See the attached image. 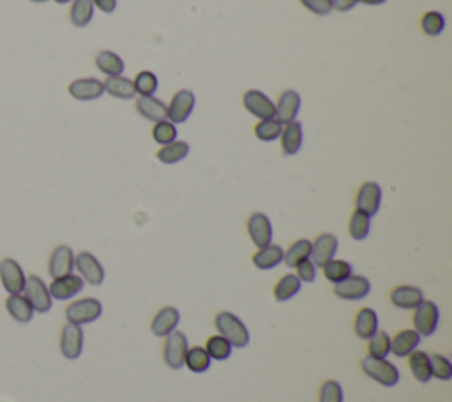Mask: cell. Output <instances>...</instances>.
<instances>
[{
    "mask_svg": "<svg viewBox=\"0 0 452 402\" xmlns=\"http://www.w3.org/2000/svg\"><path fill=\"white\" fill-rule=\"evenodd\" d=\"M214 325H216L219 335L228 340L232 347H246L249 344V332H247L246 325L233 312H219L214 318Z\"/></svg>",
    "mask_w": 452,
    "mask_h": 402,
    "instance_id": "obj_1",
    "label": "cell"
},
{
    "mask_svg": "<svg viewBox=\"0 0 452 402\" xmlns=\"http://www.w3.org/2000/svg\"><path fill=\"white\" fill-rule=\"evenodd\" d=\"M360 367L368 377L380 383L382 387H394L399 381V370L394 363L385 359H375V356H366L360 362Z\"/></svg>",
    "mask_w": 452,
    "mask_h": 402,
    "instance_id": "obj_2",
    "label": "cell"
},
{
    "mask_svg": "<svg viewBox=\"0 0 452 402\" xmlns=\"http://www.w3.org/2000/svg\"><path fill=\"white\" fill-rule=\"evenodd\" d=\"M22 295L29 300V304L32 305L34 312H48L52 309V295H50L48 286L44 284V281L37 275H29L25 279V286H23Z\"/></svg>",
    "mask_w": 452,
    "mask_h": 402,
    "instance_id": "obj_3",
    "label": "cell"
},
{
    "mask_svg": "<svg viewBox=\"0 0 452 402\" xmlns=\"http://www.w3.org/2000/svg\"><path fill=\"white\" fill-rule=\"evenodd\" d=\"M101 312H103V305L97 298H81L73 302L66 307V318L69 323L74 325H87V323H94L100 319Z\"/></svg>",
    "mask_w": 452,
    "mask_h": 402,
    "instance_id": "obj_4",
    "label": "cell"
},
{
    "mask_svg": "<svg viewBox=\"0 0 452 402\" xmlns=\"http://www.w3.org/2000/svg\"><path fill=\"white\" fill-rule=\"evenodd\" d=\"M165 346H163V359L170 369H180L184 366L186 353H188V337L184 332L173 330L172 333L165 337Z\"/></svg>",
    "mask_w": 452,
    "mask_h": 402,
    "instance_id": "obj_5",
    "label": "cell"
},
{
    "mask_svg": "<svg viewBox=\"0 0 452 402\" xmlns=\"http://www.w3.org/2000/svg\"><path fill=\"white\" fill-rule=\"evenodd\" d=\"M196 106V97L191 90L182 88V90L175 92V95L170 101V106L166 110V118L172 124H184L189 117H191L193 110Z\"/></svg>",
    "mask_w": 452,
    "mask_h": 402,
    "instance_id": "obj_6",
    "label": "cell"
},
{
    "mask_svg": "<svg viewBox=\"0 0 452 402\" xmlns=\"http://www.w3.org/2000/svg\"><path fill=\"white\" fill-rule=\"evenodd\" d=\"M413 311H416L413 312V330L419 335H433L438 326V318H440L438 305L431 300H423Z\"/></svg>",
    "mask_w": 452,
    "mask_h": 402,
    "instance_id": "obj_7",
    "label": "cell"
},
{
    "mask_svg": "<svg viewBox=\"0 0 452 402\" xmlns=\"http://www.w3.org/2000/svg\"><path fill=\"white\" fill-rule=\"evenodd\" d=\"M371 291V282L364 275H348L334 284V295L343 300H362Z\"/></svg>",
    "mask_w": 452,
    "mask_h": 402,
    "instance_id": "obj_8",
    "label": "cell"
},
{
    "mask_svg": "<svg viewBox=\"0 0 452 402\" xmlns=\"http://www.w3.org/2000/svg\"><path fill=\"white\" fill-rule=\"evenodd\" d=\"M242 104L253 117L258 120H265V118H276V104L267 97L261 90L251 88L242 95Z\"/></svg>",
    "mask_w": 452,
    "mask_h": 402,
    "instance_id": "obj_9",
    "label": "cell"
},
{
    "mask_svg": "<svg viewBox=\"0 0 452 402\" xmlns=\"http://www.w3.org/2000/svg\"><path fill=\"white\" fill-rule=\"evenodd\" d=\"M74 268L80 272V277L83 279L85 282H88V284H103L104 268L93 253H87V251L78 253L76 256H74Z\"/></svg>",
    "mask_w": 452,
    "mask_h": 402,
    "instance_id": "obj_10",
    "label": "cell"
},
{
    "mask_svg": "<svg viewBox=\"0 0 452 402\" xmlns=\"http://www.w3.org/2000/svg\"><path fill=\"white\" fill-rule=\"evenodd\" d=\"M380 203H382V187L378 183L364 182L359 187L355 196V210H360L366 216L373 217L378 214Z\"/></svg>",
    "mask_w": 452,
    "mask_h": 402,
    "instance_id": "obj_11",
    "label": "cell"
},
{
    "mask_svg": "<svg viewBox=\"0 0 452 402\" xmlns=\"http://www.w3.org/2000/svg\"><path fill=\"white\" fill-rule=\"evenodd\" d=\"M25 274L20 263L13 258H4L0 261V281L9 295H18L25 286Z\"/></svg>",
    "mask_w": 452,
    "mask_h": 402,
    "instance_id": "obj_12",
    "label": "cell"
},
{
    "mask_svg": "<svg viewBox=\"0 0 452 402\" xmlns=\"http://www.w3.org/2000/svg\"><path fill=\"white\" fill-rule=\"evenodd\" d=\"M247 235H249L251 242L254 244V247L261 249L265 245L273 244V224L265 214L254 212L251 214L247 219Z\"/></svg>",
    "mask_w": 452,
    "mask_h": 402,
    "instance_id": "obj_13",
    "label": "cell"
},
{
    "mask_svg": "<svg viewBox=\"0 0 452 402\" xmlns=\"http://www.w3.org/2000/svg\"><path fill=\"white\" fill-rule=\"evenodd\" d=\"M81 351H83V330L80 325L67 321L60 333V353L67 360H76L80 359Z\"/></svg>",
    "mask_w": 452,
    "mask_h": 402,
    "instance_id": "obj_14",
    "label": "cell"
},
{
    "mask_svg": "<svg viewBox=\"0 0 452 402\" xmlns=\"http://www.w3.org/2000/svg\"><path fill=\"white\" fill-rule=\"evenodd\" d=\"M338 238L332 233H322L311 242V261L316 267H324L338 253Z\"/></svg>",
    "mask_w": 452,
    "mask_h": 402,
    "instance_id": "obj_15",
    "label": "cell"
},
{
    "mask_svg": "<svg viewBox=\"0 0 452 402\" xmlns=\"http://www.w3.org/2000/svg\"><path fill=\"white\" fill-rule=\"evenodd\" d=\"M67 92L76 101H96L104 94V87L103 81L97 78H80V80L71 81Z\"/></svg>",
    "mask_w": 452,
    "mask_h": 402,
    "instance_id": "obj_16",
    "label": "cell"
},
{
    "mask_svg": "<svg viewBox=\"0 0 452 402\" xmlns=\"http://www.w3.org/2000/svg\"><path fill=\"white\" fill-rule=\"evenodd\" d=\"M85 281L80 277V275L67 274L62 275V277H55L53 282L50 284V295L55 300H69L73 296H76L78 293L83 289Z\"/></svg>",
    "mask_w": 452,
    "mask_h": 402,
    "instance_id": "obj_17",
    "label": "cell"
},
{
    "mask_svg": "<svg viewBox=\"0 0 452 402\" xmlns=\"http://www.w3.org/2000/svg\"><path fill=\"white\" fill-rule=\"evenodd\" d=\"M74 268V253L73 249L67 245H59L53 249L52 256L48 261V272L53 279L62 277V275L73 274Z\"/></svg>",
    "mask_w": 452,
    "mask_h": 402,
    "instance_id": "obj_18",
    "label": "cell"
},
{
    "mask_svg": "<svg viewBox=\"0 0 452 402\" xmlns=\"http://www.w3.org/2000/svg\"><path fill=\"white\" fill-rule=\"evenodd\" d=\"M180 321V312L177 311L172 305L159 309L154 314L151 323V330L156 337H166L168 333H172L173 330H177V325Z\"/></svg>",
    "mask_w": 452,
    "mask_h": 402,
    "instance_id": "obj_19",
    "label": "cell"
},
{
    "mask_svg": "<svg viewBox=\"0 0 452 402\" xmlns=\"http://www.w3.org/2000/svg\"><path fill=\"white\" fill-rule=\"evenodd\" d=\"M423 300L424 293L423 289H419L417 286H396V288L390 291V302H392V305H396V307L399 309H406V311L416 309Z\"/></svg>",
    "mask_w": 452,
    "mask_h": 402,
    "instance_id": "obj_20",
    "label": "cell"
},
{
    "mask_svg": "<svg viewBox=\"0 0 452 402\" xmlns=\"http://www.w3.org/2000/svg\"><path fill=\"white\" fill-rule=\"evenodd\" d=\"M299 110H301V95L295 90H285L280 95L276 103V118L281 124H288L297 118Z\"/></svg>",
    "mask_w": 452,
    "mask_h": 402,
    "instance_id": "obj_21",
    "label": "cell"
},
{
    "mask_svg": "<svg viewBox=\"0 0 452 402\" xmlns=\"http://www.w3.org/2000/svg\"><path fill=\"white\" fill-rule=\"evenodd\" d=\"M281 150L285 155H295L299 150L302 148V141H304V134H302V124L294 120L285 124L280 134Z\"/></svg>",
    "mask_w": 452,
    "mask_h": 402,
    "instance_id": "obj_22",
    "label": "cell"
},
{
    "mask_svg": "<svg viewBox=\"0 0 452 402\" xmlns=\"http://www.w3.org/2000/svg\"><path fill=\"white\" fill-rule=\"evenodd\" d=\"M283 258L285 251L281 245L268 244L265 245V247L258 249L256 253L253 254V258H251V261H253L254 267L260 268V270H273L278 265L283 263Z\"/></svg>",
    "mask_w": 452,
    "mask_h": 402,
    "instance_id": "obj_23",
    "label": "cell"
},
{
    "mask_svg": "<svg viewBox=\"0 0 452 402\" xmlns=\"http://www.w3.org/2000/svg\"><path fill=\"white\" fill-rule=\"evenodd\" d=\"M166 106L161 99H158L156 95H138L137 97V111L144 118L151 122H159L166 118Z\"/></svg>",
    "mask_w": 452,
    "mask_h": 402,
    "instance_id": "obj_24",
    "label": "cell"
},
{
    "mask_svg": "<svg viewBox=\"0 0 452 402\" xmlns=\"http://www.w3.org/2000/svg\"><path fill=\"white\" fill-rule=\"evenodd\" d=\"M420 342V335L416 330H401L390 339V353H394L399 359L409 356L413 349H417Z\"/></svg>",
    "mask_w": 452,
    "mask_h": 402,
    "instance_id": "obj_25",
    "label": "cell"
},
{
    "mask_svg": "<svg viewBox=\"0 0 452 402\" xmlns=\"http://www.w3.org/2000/svg\"><path fill=\"white\" fill-rule=\"evenodd\" d=\"M353 330H355L357 337L368 340L373 333L378 330V316L373 309L362 307L355 314V321H353Z\"/></svg>",
    "mask_w": 452,
    "mask_h": 402,
    "instance_id": "obj_26",
    "label": "cell"
},
{
    "mask_svg": "<svg viewBox=\"0 0 452 402\" xmlns=\"http://www.w3.org/2000/svg\"><path fill=\"white\" fill-rule=\"evenodd\" d=\"M96 62V67L107 76H121L125 71V64L122 60V57L118 53L110 52V50H103L96 55L94 59Z\"/></svg>",
    "mask_w": 452,
    "mask_h": 402,
    "instance_id": "obj_27",
    "label": "cell"
},
{
    "mask_svg": "<svg viewBox=\"0 0 452 402\" xmlns=\"http://www.w3.org/2000/svg\"><path fill=\"white\" fill-rule=\"evenodd\" d=\"M103 87L107 94L117 99H132L137 97V90H135V83L132 80L125 76H107L103 81Z\"/></svg>",
    "mask_w": 452,
    "mask_h": 402,
    "instance_id": "obj_28",
    "label": "cell"
},
{
    "mask_svg": "<svg viewBox=\"0 0 452 402\" xmlns=\"http://www.w3.org/2000/svg\"><path fill=\"white\" fill-rule=\"evenodd\" d=\"M189 154V145L186 141H180V139H175V141L168 143V145H163L161 148L156 152V158H158L159 162L163 165H177L182 159L188 158Z\"/></svg>",
    "mask_w": 452,
    "mask_h": 402,
    "instance_id": "obj_29",
    "label": "cell"
},
{
    "mask_svg": "<svg viewBox=\"0 0 452 402\" xmlns=\"http://www.w3.org/2000/svg\"><path fill=\"white\" fill-rule=\"evenodd\" d=\"M6 309L11 314L13 319H16L18 323H29L34 316L32 305L29 304V300L18 293V295H9L6 300Z\"/></svg>",
    "mask_w": 452,
    "mask_h": 402,
    "instance_id": "obj_30",
    "label": "cell"
},
{
    "mask_svg": "<svg viewBox=\"0 0 452 402\" xmlns=\"http://www.w3.org/2000/svg\"><path fill=\"white\" fill-rule=\"evenodd\" d=\"M409 367L412 370L413 377L420 383H427L431 380V366L430 355L420 349H413L409 355Z\"/></svg>",
    "mask_w": 452,
    "mask_h": 402,
    "instance_id": "obj_31",
    "label": "cell"
},
{
    "mask_svg": "<svg viewBox=\"0 0 452 402\" xmlns=\"http://www.w3.org/2000/svg\"><path fill=\"white\" fill-rule=\"evenodd\" d=\"M94 18V4L93 0H73L69 11V20L74 27L83 29Z\"/></svg>",
    "mask_w": 452,
    "mask_h": 402,
    "instance_id": "obj_32",
    "label": "cell"
},
{
    "mask_svg": "<svg viewBox=\"0 0 452 402\" xmlns=\"http://www.w3.org/2000/svg\"><path fill=\"white\" fill-rule=\"evenodd\" d=\"M308 258H311V240H308V238H299L297 242H294V244L285 251L283 261L287 267L295 268L301 261L308 260Z\"/></svg>",
    "mask_w": 452,
    "mask_h": 402,
    "instance_id": "obj_33",
    "label": "cell"
},
{
    "mask_svg": "<svg viewBox=\"0 0 452 402\" xmlns=\"http://www.w3.org/2000/svg\"><path fill=\"white\" fill-rule=\"evenodd\" d=\"M210 362H212V360H210V356H209V353L205 351V347H202V346L188 347V353H186V359H184V366L188 367L191 373H195V374L205 373V370H209Z\"/></svg>",
    "mask_w": 452,
    "mask_h": 402,
    "instance_id": "obj_34",
    "label": "cell"
},
{
    "mask_svg": "<svg viewBox=\"0 0 452 402\" xmlns=\"http://www.w3.org/2000/svg\"><path fill=\"white\" fill-rule=\"evenodd\" d=\"M301 284L302 282L299 281L295 274H285L278 281V284L274 286V298H276V302H288L290 298H294L301 291Z\"/></svg>",
    "mask_w": 452,
    "mask_h": 402,
    "instance_id": "obj_35",
    "label": "cell"
},
{
    "mask_svg": "<svg viewBox=\"0 0 452 402\" xmlns=\"http://www.w3.org/2000/svg\"><path fill=\"white\" fill-rule=\"evenodd\" d=\"M322 270H324L325 279H327L329 282H332V284H336V282L343 281V279H346L348 275L353 274V267L348 263V261L336 260V258L329 260L327 263L322 267Z\"/></svg>",
    "mask_w": 452,
    "mask_h": 402,
    "instance_id": "obj_36",
    "label": "cell"
},
{
    "mask_svg": "<svg viewBox=\"0 0 452 402\" xmlns=\"http://www.w3.org/2000/svg\"><path fill=\"white\" fill-rule=\"evenodd\" d=\"M369 230H371V217L366 216V214L360 212V210H353L348 223L350 237H352L353 240H364L369 235Z\"/></svg>",
    "mask_w": 452,
    "mask_h": 402,
    "instance_id": "obj_37",
    "label": "cell"
},
{
    "mask_svg": "<svg viewBox=\"0 0 452 402\" xmlns=\"http://www.w3.org/2000/svg\"><path fill=\"white\" fill-rule=\"evenodd\" d=\"M205 351L209 353L210 360H219V362H223V360L230 359V355H232V344L224 339L223 335H212L207 339Z\"/></svg>",
    "mask_w": 452,
    "mask_h": 402,
    "instance_id": "obj_38",
    "label": "cell"
},
{
    "mask_svg": "<svg viewBox=\"0 0 452 402\" xmlns=\"http://www.w3.org/2000/svg\"><path fill=\"white\" fill-rule=\"evenodd\" d=\"M368 351H369V356H375V359H387V355L390 353L389 333L383 332V330H376V332L368 339Z\"/></svg>",
    "mask_w": 452,
    "mask_h": 402,
    "instance_id": "obj_39",
    "label": "cell"
},
{
    "mask_svg": "<svg viewBox=\"0 0 452 402\" xmlns=\"http://www.w3.org/2000/svg\"><path fill=\"white\" fill-rule=\"evenodd\" d=\"M281 129H283V124L278 118H265L254 125V136L260 141H274V139H280Z\"/></svg>",
    "mask_w": 452,
    "mask_h": 402,
    "instance_id": "obj_40",
    "label": "cell"
},
{
    "mask_svg": "<svg viewBox=\"0 0 452 402\" xmlns=\"http://www.w3.org/2000/svg\"><path fill=\"white\" fill-rule=\"evenodd\" d=\"M177 134H179V132H177L175 124H172L168 118L154 122V127H152V139H154L156 143H159L161 146L175 141Z\"/></svg>",
    "mask_w": 452,
    "mask_h": 402,
    "instance_id": "obj_41",
    "label": "cell"
},
{
    "mask_svg": "<svg viewBox=\"0 0 452 402\" xmlns=\"http://www.w3.org/2000/svg\"><path fill=\"white\" fill-rule=\"evenodd\" d=\"M444 29H445V18L441 13L427 11L426 15L420 18V30H423L426 36L437 37L444 32Z\"/></svg>",
    "mask_w": 452,
    "mask_h": 402,
    "instance_id": "obj_42",
    "label": "cell"
},
{
    "mask_svg": "<svg viewBox=\"0 0 452 402\" xmlns=\"http://www.w3.org/2000/svg\"><path fill=\"white\" fill-rule=\"evenodd\" d=\"M137 95H154L159 87V80L152 71H142L132 80Z\"/></svg>",
    "mask_w": 452,
    "mask_h": 402,
    "instance_id": "obj_43",
    "label": "cell"
},
{
    "mask_svg": "<svg viewBox=\"0 0 452 402\" xmlns=\"http://www.w3.org/2000/svg\"><path fill=\"white\" fill-rule=\"evenodd\" d=\"M430 366H431V377L437 380L448 381L452 377V363L447 356L444 355H430Z\"/></svg>",
    "mask_w": 452,
    "mask_h": 402,
    "instance_id": "obj_44",
    "label": "cell"
},
{
    "mask_svg": "<svg viewBox=\"0 0 452 402\" xmlns=\"http://www.w3.org/2000/svg\"><path fill=\"white\" fill-rule=\"evenodd\" d=\"M318 402H343V388L338 381L329 380L322 384Z\"/></svg>",
    "mask_w": 452,
    "mask_h": 402,
    "instance_id": "obj_45",
    "label": "cell"
},
{
    "mask_svg": "<svg viewBox=\"0 0 452 402\" xmlns=\"http://www.w3.org/2000/svg\"><path fill=\"white\" fill-rule=\"evenodd\" d=\"M301 4L316 16H327L332 11V0H301Z\"/></svg>",
    "mask_w": 452,
    "mask_h": 402,
    "instance_id": "obj_46",
    "label": "cell"
},
{
    "mask_svg": "<svg viewBox=\"0 0 452 402\" xmlns=\"http://www.w3.org/2000/svg\"><path fill=\"white\" fill-rule=\"evenodd\" d=\"M295 270H297V279L301 282H313L316 279V265L313 263L311 258H308V260L301 261V263L295 267Z\"/></svg>",
    "mask_w": 452,
    "mask_h": 402,
    "instance_id": "obj_47",
    "label": "cell"
},
{
    "mask_svg": "<svg viewBox=\"0 0 452 402\" xmlns=\"http://www.w3.org/2000/svg\"><path fill=\"white\" fill-rule=\"evenodd\" d=\"M93 4L104 15H111L117 9V0H93Z\"/></svg>",
    "mask_w": 452,
    "mask_h": 402,
    "instance_id": "obj_48",
    "label": "cell"
},
{
    "mask_svg": "<svg viewBox=\"0 0 452 402\" xmlns=\"http://www.w3.org/2000/svg\"><path fill=\"white\" fill-rule=\"evenodd\" d=\"M359 4V0H332V8L338 9L339 13H348Z\"/></svg>",
    "mask_w": 452,
    "mask_h": 402,
    "instance_id": "obj_49",
    "label": "cell"
},
{
    "mask_svg": "<svg viewBox=\"0 0 452 402\" xmlns=\"http://www.w3.org/2000/svg\"><path fill=\"white\" fill-rule=\"evenodd\" d=\"M359 2L364 6H382L385 4L387 0H359Z\"/></svg>",
    "mask_w": 452,
    "mask_h": 402,
    "instance_id": "obj_50",
    "label": "cell"
},
{
    "mask_svg": "<svg viewBox=\"0 0 452 402\" xmlns=\"http://www.w3.org/2000/svg\"><path fill=\"white\" fill-rule=\"evenodd\" d=\"M57 4H67V2H73V0H55Z\"/></svg>",
    "mask_w": 452,
    "mask_h": 402,
    "instance_id": "obj_51",
    "label": "cell"
},
{
    "mask_svg": "<svg viewBox=\"0 0 452 402\" xmlns=\"http://www.w3.org/2000/svg\"><path fill=\"white\" fill-rule=\"evenodd\" d=\"M30 2H37V4H41V2H46V0H30Z\"/></svg>",
    "mask_w": 452,
    "mask_h": 402,
    "instance_id": "obj_52",
    "label": "cell"
}]
</instances>
